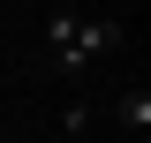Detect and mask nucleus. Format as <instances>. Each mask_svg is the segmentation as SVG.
Instances as JSON below:
<instances>
[{"label": "nucleus", "mask_w": 151, "mask_h": 143, "mask_svg": "<svg viewBox=\"0 0 151 143\" xmlns=\"http://www.w3.org/2000/svg\"><path fill=\"white\" fill-rule=\"evenodd\" d=\"M113 113H121L129 143H144V136H151V90H144V83H136V90H121V106H113Z\"/></svg>", "instance_id": "f03ea898"}, {"label": "nucleus", "mask_w": 151, "mask_h": 143, "mask_svg": "<svg viewBox=\"0 0 151 143\" xmlns=\"http://www.w3.org/2000/svg\"><path fill=\"white\" fill-rule=\"evenodd\" d=\"M121 45V23H91V15H45V53H53V68H91L98 53H113Z\"/></svg>", "instance_id": "f257e3e1"}, {"label": "nucleus", "mask_w": 151, "mask_h": 143, "mask_svg": "<svg viewBox=\"0 0 151 143\" xmlns=\"http://www.w3.org/2000/svg\"><path fill=\"white\" fill-rule=\"evenodd\" d=\"M38 143H68V136H38Z\"/></svg>", "instance_id": "7ed1b4c3"}]
</instances>
